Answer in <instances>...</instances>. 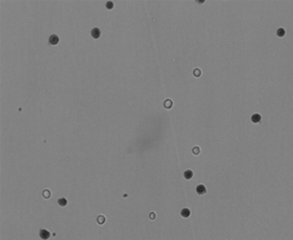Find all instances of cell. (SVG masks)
<instances>
[{
  "label": "cell",
  "mask_w": 293,
  "mask_h": 240,
  "mask_svg": "<svg viewBox=\"0 0 293 240\" xmlns=\"http://www.w3.org/2000/svg\"><path fill=\"white\" fill-rule=\"evenodd\" d=\"M100 34H101V32H100V30H99L98 28H94V29L91 31V35H92V37H93L94 39H98V38L100 37Z\"/></svg>",
  "instance_id": "1"
},
{
  "label": "cell",
  "mask_w": 293,
  "mask_h": 240,
  "mask_svg": "<svg viewBox=\"0 0 293 240\" xmlns=\"http://www.w3.org/2000/svg\"><path fill=\"white\" fill-rule=\"evenodd\" d=\"M49 42H50L51 44H53V45L58 44V42H59V38H58V36H57V35H55V34L51 35V36H50V38H49Z\"/></svg>",
  "instance_id": "2"
},
{
  "label": "cell",
  "mask_w": 293,
  "mask_h": 240,
  "mask_svg": "<svg viewBox=\"0 0 293 240\" xmlns=\"http://www.w3.org/2000/svg\"><path fill=\"white\" fill-rule=\"evenodd\" d=\"M39 235H40V238H41V239H43V240L49 239V238H50V236H51L50 232H49V231H46V230H41V231H40V233H39Z\"/></svg>",
  "instance_id": "3"
},
{
  "label": "cell",
  "mask_w": 293,
  "mask_h": 240,
  "mask_svg": "<svg viewBox=\"0 0 293 240\" xmlns=\"http://www.w3.org/2000/svg\"><path fill=\"white\" fill-rule=\"evenodd\" d=\"M206 188H205V185L203 184H199V185H197L196 186V193L198 194V195H203V194H206Z\"/></svg>",
  "instance_id": "4"
},
{
  "label": "cell",
  "mask_w": 293,
  "mask_h": 240,
  "mask_svg": "<svg viewBox=\"0 0 293 240\" xmlns=\"http://www.w3.org/2000/svg\"><path fill=\"white\" fill-rule=\"evenodd\" d=\"M260 119H261V117H260L259 114H254V115H252V117H251V120H252V122H254V123H258V122L260 121Z\"/></svg>",
  "instance_id": "5"
},
{
  "label": "cell",
  "mask_w": 293,
  "mask_h": 240,
  "mask_svg": "<svg viewBox=\"0 0 293 240\" xmlns=\"http://www.w3.org/2000/svg\"><path fill=\"white\" fill-rule=\"evenodd\" d=\"M184 177H185L186 179H191V178L193 177V172H192L191 170H187V171H185V173H184Z\"/></svg>",
  "instance_id": "6"
},
{
  "label": "cell",
  "mask_w": 293,
  "mask_h": 240,
  "mask_svg": "<svg viewBox=\"0 0 293 240\" xmlns=\"http://www.w3.org/2000/svg\"><path fill=\"white\" fill-rule=\"evenodd\" d=\"M285 34H286V31H285V29H282V28H280V29H278V30L276 31V35H277L278 37H284Z\"/></svg>",
  "instance_id": "7"
},
{
  "label": "cell",
  "mask_w": 293,
  "mask_h": 240,
  "mask_svg": "<svg viewBox=\"0 0 293 240\" xmlns=\"http://www.w3.org/2000/svg\"><path fill=\"white\" fill-rule=\"evenodd\" d=\"M190 214H191V212H190V210H189V209H184V210L181 211V216H182V217H185V218L189 217V216H190Z\"/></svg>",
  "instance_id": "8"
},
{
  "label": "cell",
  "mask_w": 293,
  "mask_h": 240,
  "mask_svg": "<svg viewBox=\"0 0 293 240\" xmlns=\"http://www.w3.org/2000/svg\"><path fill=\"white\" fill-rule=\"evenodd\" d=\"M58 204L61 205V206H65V205L67 204V200H66L65 198H60V199L58 200Z\"/></svg>",
  "instance_id": "9"
},
{
  "label": "cell",
  "mask_w": 293,
  "mask_h": 240,
  "mask_svg": "<svg viewBox=\"0 0 293 240\" xmlns=\"http://www.w3.org/2000/svg\"><path fill=\"white\" fill-rule=\"evenodd\" d=\"M165 108H167V109H170L171 106H172V101L170 100V99H168V100H166L165 101Z\"/></svg>",
  "instance_id": "10"
},
{
  "label": "cell",
  "mask_w": 293,
  "mask_h": 240,
  "mask_svg": "<svg viewBox=\"0 0 293 240\" xmlns=\"http://www.w3.org/2000/svg\"><path fill=\"white\" fill-rule=\"evenodd\" d=\"M104 221H106V219H104V217H103V216H98V218H97V222H98L99 224L104 223Z\"/></svg>",
  "instance_id": "11"
},
{
  "label": "cell",
  "mask_w": 293,
  "mask_h": 240,
  "mask_svg": "<svg viewBox=\"0 0 293 240\" xmlns=\"http://www.w3.org/2000/svg\"><path fill=\"white\" fill-rule=\"evenodd\" d=\"M106 6H107V9H109V10H112V9H113V6H114V4H113V2H112V1H109V2H107V4H106Z\"/></svg>",
  "instance_id": "12"
},
{
  "label": "cell",
  "mask_w": 293,
  "mask_h": 240,
  "mask_svg": "<svg viewBox=\"0 0 293 240\" xmlns=\"http://www.w3.org/2000/svg\"><path fill=\"white\" fill-rule=\"evenodd\" d=\"M43 196H44L45 198H49V197L51 196V192H49V191H44V192H43Z\"/></svg>",
  "instance_id": "13"
},
{
  "label": "cell",
  "mask_w": 293,
  "mask_h": 240,
  "mask_svg": "<svg viewBox=\"0 0 293 240\" xmlns=\"http://www.w3.org/2000/svg\"><path fill=\"white\" fill-rule=\"evenodd\" d=\"M194 75H195L196 77H199V76H200V71H199L198 68H196V70L194 71Z\"/></svg>",
  "instance_id": "14"
},
{
  "label": "cell",
  "mask_w": 293,
  "mask_h": 240,
  "mask_svg": "<svg viewBox=\"0 0 293 240\" xmlns=\"http://www.w3.org/2000/svg\"><path fill=\"white\" fill-rule=\"evenodd\" d=\"M192 151H193V153H194L195 155H197V154L199 153V148H198V147H194Z\"/></svg>",
  "instance_id": "15"
},
{
  "label": "cell",
  "mask_w": 293,
  "mask_h": 240,
  "mask_svg": "<svg viewBox=\"0 0 293 240\" xmlns=\"http://www.w3.org/2000/svg\"><path fill=\"white\" fill-rule=\"evenodd\" d=\"M154 218H155V214H154V213H151V214H150V219L154 220Z\"/></svg>",
  "instance_id": "16"
}]
</instances>
